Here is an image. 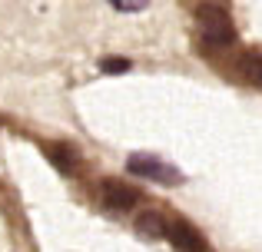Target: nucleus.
<instances>
[{
	"label": "nucleus",
	"mask_w": 262,
	"mask_h": 252,
	"mask_svg": "<svg viewBox=\"0 0 262 252\" xmlns=\"http://www.w3.org/2000/svg\"><path fill=\"white\" fill-rule=\"evenodd\" d=\"M196 20H199V30L209 43H219V47H229L236 40V24L229 20V13L216 4H203L196 10Z\"/></svg>",
	"instance_id": "obj_1"
},
{
	"label": "nucleus",
	"mask_w": 262,
	"mask_h": 252,
	"mask_svg": "<svg viewBox=\"0 0 262 252\" xmlns=\"http://www.w3.org/2000/svg\"><path fill=\"white\" fill-rule=\"evenodd\" d=\"M136 233H140L143 239H163V236H166V219H163L160 213H143L140 219H136Z\"/></svg>",
	"instance_id": "obj_5"
},
{
	"label": "nucleus",
	"mask_w": 262,
	"mask_h": 252,
	"mask_svg": "<svg viewBox=\"0 0 262 252\" xmlns=\"http://www.w3.org/2000/svg\"><path fill=\"white\" fill-rule=\"evenodd\" d=\"M246 66H249V77L262 86V57H249V63H246Z\"/></svg>",
	"instance_id": "obj_9"
},
{
	"label": "nucleus",
	"mask_w": 262,
	"mask_h": 252,
	"mask_svg": "<svg viewBox=\"0 0 262 252\" xmlns=\"http://www.w3.org/2000/svg\"><path fill=\"white\" fill-rule=\"evenodd\" d=\"M100 196H103V202H106L110 209H133L136 202H140V193H136L133 186H126V182H120V179H103L100 182Z\"/></svg>",
	"instance_id": "obj_3"
},
{
	"label": "nucleus",
	"mask_w": 262,
	"mask_h": 252,
	"mask_svg": "<svg viewBox=\"0 0 262 252\" xmlns=\"http://www.w3.org/2000/svg\"><path fill=\"white\" fill-rule=\"evenodd\" d=\"M126 169L133 176H143V179L163 182V186H176V182L183 179V173H179L176 166H169V163H163L160 156H149V153H129Z\"/></svg>",
	"instance_id": "obj_2"
},
{
	"label": "nucleus",
	"mask_w": 262,
	"mask_h": 252,
	"mask_svg": "<svg viewBox=\"0 0 262 252\" xmlns=\"http://www.w3.org/2000/svg\"><path fill=\"white\" fill-rule=\"evenodd\" d=\"M129 66H133V63H129L126 57H103V60H100V70L110 73V77H116V73H126Z\"/></svg>",
	"instance_id": "obj_7"
},
{
	"label": "nucleus",
	"mask_w": 262,
	"mask_h": 252,
	"mask_svg": "<svg viewBox=\"0 0 262 252\" xmlns=\"http://www.w3.org/2000/svg\"><path fill=\"white\" fill-rule=\"evenodd\" d=\"M166 239L173 242V249H179V252H206L209 249L203 236H199L189 222H183V219H176V222L166 226Z\"/></svg>",
	"instance_id": "obj_4"
},
{
	"label": "nucleus",
	"mask_w": 262,
	"mask_h": 252,
	"mask_svg": "<svg viewBox=\"0 0 262 252\" xmlns=\"http://www.w3.org/2000/svg\"><path fill=\"white\" fill-rule=\"evenodd\" d=\"M110 4H113L120 13H140V10L149 7V0H110Z\"/></svg>",
	"instance_id": "obj_8"
},
{
	"label": "nucleus",
	"mask_w": 262,
	"mask_h": 252,
	"mask_svg": "<svg viewBox=\"0 0 262 252\" xmlns=\"http://www.w3.org/2000/svg\"><path fill=\"white\" fill-rule=\"evenodd\" d=\"M50 159L60 173H77V153L70 146H50Z\"/></svg>",
	"instance_id": "obj_6"
}]
</instances>
